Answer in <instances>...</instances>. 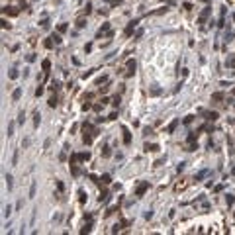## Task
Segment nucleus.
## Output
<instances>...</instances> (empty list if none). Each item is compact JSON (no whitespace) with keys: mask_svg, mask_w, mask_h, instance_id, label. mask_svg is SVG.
<instances>
[{"mask_svg":"<svg viewBox=\"0 0 235 235\" xmlns=\"http://www.w3.org/2000/svg\"><path fill=\"white\" fill-rule=\"evenodd\" d=\"M92 155H90V151H82V153H73L71 159H69V165H77V163H86L90 161Z\"/></svg>","mask_w":235,"mask_h":235,"instance_id":"1","label":"nucleus"},{"mask_svg":"<svg viewBox=\"0 0 235 235\" xmlns=\"http://www.w3.org/2000/svg\"><path fill=\"white\" fill-rule=\"evenodd\" d=\"M149 186H151V184H149V180H141V182L137 184V188H135V196H137V198H141V196L149 190Z\"/></svg>","mask_w":235,"mask_h":235,"instance_id":"2","label":"nucleus"},{"mask_svg":"<svg viewBox=\"0 0 235 235\" xmlns=\"http://www.w3.org/2000/svg\"><path fill=\"white\" fill-rule=\"evenodd\" d=\"M135 69H137V63H135V59H129L127 61V71H125V78H131L135 75Z\"/></svg>","mask_w":235,"mask_h":235,"instance_id":"3","label":"nucleus"},{"mask_svg":"<svg viewBox=\"0 0 235 235\" xmlns=\"http://www.w3.org/2000/svg\"><path fill=\"white\" fill-rule=\"evenodd\" d=\"M122 133H123V145H131V133H129L127 125H122Z\"/></svg>","mask_w":235,"mask_h":235,"instance_id":"4","label":"nucleus"},{"mask_svg":"<svg viewBox=\"0 0 235 235\" xmlns=\"http://www.w3.org/2000/svg\"><path fill=\"white\" fill-rule=\"evenodd\" d=\"M200 114H204V116H206V120H208V122H215V120L220 118V114H217V112H208V110H200Z\"/></svg>","mask_w":235,"mask_h":235,"instance_id":"5","label":"nucleus"},{"mask_svg":"<svg viewBox=\"0 0 235 235\" xmlns=\"http://www.w3.org/2000/svg\"><path fill=\"white\" fill-rule=\"evenodd\" d=\"M137 24H139V20H131V22H129L127 26H125V32H123V34H125L127 37H129V35L133 34V30H135V26H137Z\"/></svg>","mask_w":235,"mask_h":235,"instance_id":"6","label":"nucleus"},{"mask_svg":"<svg viewBox=\"0 0 235 235\" xmlns=\"http://www.w3.org/2000/svg\"><path fill=\"white\" fill-rule=\"evenodd\" d=\"M108 32H110V24H108V22H106V24H102V28L98 30V32H96V39H100L102 35H106Z\"/></svg>","mask_w":235,"mask_h":235,"instance_id":"7","label":"nucleus"},{"mask_svg":"<svg viewBox=\"0 0 235 235\" xmlns=\"http://www.w3.org/2000/svg\"><path fill=\"white\" fill-rule=\"evenodd\" d=\"M196 139H198V133H196V131L188 133V137H186V143H188V147H192V145H198V143H196Z\"/></svg>","mask_w":235,"mask_h":235,"instance_id":"8","label":"nucleus"},{"mask_svg":"<svg viewBox=\"0 0 235 235\" xmlns=\"http://www.w3.org/2000/svg\"><path fill=\"white\" fill-rule=\"evenodd\" d=\"M143 151L145 153H155V151H159V145L157 143H145L143 145Z\"/></svg>","mask_w":235,"mask_h":235,"instance_id":"9","label":"nucleus"},{"mask_svg":"<svg viewBox=\"0 0 235 235\" xmlns=\"http://www.w3.org/2000/svg\"><path fill=\"white\" fill-rule=\"evenodd\" d=\"M210 14H212V8H204V12H202L200 18H198V24H204V22H206V18H208Z\"/></svg>","mask_w":235,"mask_h":235,"instance_id":"10","label":"nucleus"},{"mask_svg":"<svg viewBox=\"0 0 235 235\" xmlns=\"http://www.w3.org/2000/svg\"><path fill=\"white\" fill-rule=\"evenodd\" d=\"M92 227H94V222H92V220L84 222V227L80 229V233H90V231H92Z\"/></svg>","mask_w":235,"mask_h":235,"instance_id":"11","label":"nucleus"},{"mask_svg":"<svg viewBox=\"0 0 235 235\" xmlns=\"http://www.w3.org/2000/svg\"><path fill=\"white\" fill-rule=\"evenodd\" d=\"M178 123H180V120H172V122L168 123V127H167V133H174V129L178 127Z\"/></svg>","mask_w":235,"mask_h":235,"instance_id":"12","label":"nucleus"},{"mask_svg":"<svg viewBox=\"0 0 235 235\" xmlns=\"http://www.w3.org/2000/svg\"><path fill=\"white\" fill-rule=\"evenodd\" d=\"M222 100H225L224 92H213L212 94V102H222Z\"/></svg>","mask_w":235,"mask_h":235,"instance_id":"13","label":"nucleus"},{"mask_svg":"<svg viewBox=\"0 0 235 235\" xmlns=\"http://www.w3.org/2000/svg\"><path fill=\"white\" fill-rule=\"evenodd\" d=\"M39 123H41V114L35 110V112H34V127H35V129L39 127Z\"/></svg>","mask_w":235,"mask_h":235,"instance_id":"14","label":"nucleus"},{"mask_svg":"<svg viewBox=\"0 0 235 235\" xmlns=\"http://www.w3.org/2000/svg\"><path fill=\"white\" fill-rule=\"evenodd\" d=\"M20 98H22V88H16L14 92H12V100H14V102H18Z\"/></svg>","mask_w":235,"mask_h":235,"instance_id":"15","label":"nucleus"},{"mask_svg":"<svg viewBox=\"0 0 235 235\" xmlns=\"http://www.w3.org/2000/svg\"><path fill=\"white\" fill-rule=\"evenodd\" d=\"M51 39L55 41V45H61V43H63V37H61V34H59V32H57V34H51Z\"/></svg>","mask_w":235,"mask_h":235,"instance_id":"16","label":"nucleus"},{"mask_svg":"<svg viewBox=\"0 0 235 235\" xmlns=\"http://www.w3.org/2000/svg\"><path fill=\"white\" fill-rule=\"evenodd\" d=\"M225 67L227 69H235V57H227V59H225Z\"/></svg>","mask_w":235,"mask_h":235,"instance_id":"17","label":"nucleus"},{"mask_svg":"<svg viewBox=\"0 0 235 235\" xmlns=\"http://www.w3.org/2000/svg\"><path fill=\"white\" fill-rule=\"evenodd\" d=\"M47 104H49V108H57V104H59V102H57V94H53V96L47 100Z\"/></svg>","mask_w":235,"mask_h":235,"instance_id":"18","label":"nucleus"},{"mask_svg":"<svg viewBox=\"0 0 235 235\" xmlns=\"http://www.w3.org/2000/svg\"><path fill=\"white\" fill-rule=\"evenodd\" d=\"M67 30H69V24L67 22H63V24H59V26H57V32H59V34H65Z\"/></svg>","mask_w":235,"mask_h":235,"instance_id":"19","label":"nucleus"},{"mask_svg":"<svg viewBox=\"0 0 235 235\" xmlns=\"http://www.w3.org/2000/svg\"><path fill=\"white\" fill-rule=\"evenodd\" d=\"M43 45H45V49H53V45H55V41L51 39V35H49V37H47V39L43 41Z\"/></svg>","mask_w":235,"mask_h":235,"instance_id":"20","label":"nucleus"},{"mask_svg":"<svg viewBox=\"0 0 235 235\" xmlns=\"http://www.w3.org/2000/svg\"><path fill=\"white\" fill-rule=\"evenodd\" d=\"M225 204H227V206H233L235 204V196L233 194H225Z\"/></svg>","mask_w":235,"mask_h":235,"instance_id":"21","label":"nucleus"},{"mask_svg":"<svg viewBox=\"0 0 235 235\" xmlns=\"http://www.w3.org/2000/svg\"><path fill=\"white\" fill-rule=\"evenodd\" d=\"M4 178H6V186H8V190H12V186H14V178H12V174H6Z\"/></svg>","mask_w":235,"mask_h":235,"instance_id":"22","label":"nucleus"},{"mask_svg":"<svg viewBox=\"0 0 235 235\" xmlns=\"http://www.w3.org/2000/svg\"><path fill=\"white\" fill-rule=\"evenodd\" d=\"M14 127H16V123H14V122L8 123V127H6V133H8V137H12V135H14Z\"/></svg>","mask_w":235,"mask_h":235,"instance_id":"23","label":"nucleus"},{"mask_svg":"<svg viewBox=\"0 0 235 235\" xmlns=\"http://www.w3.org/2000/svg\"><path fill=\"white\" fill-rule=\"evenodd\" d=\"M24 122H26V112H24V110H20V112H18V123H20V125H24Z\"/></svg>","mask_w":235,"mask_h":235,"instance_id":"24","label":"nucleus"},{"mask_svg":"<svg viewBox=\"0 0 235 235\" xmlns=\"http://www.w3.org/2000/svg\"><path fill=\"white\" fill-rule=\"evenodd\" d=\"M224 37H225V41L229 43V41H233V37H235V35H233V32H231V30H227V32L224 34Z\"/></svg>","mask_w":235,"mask_h":235,"instance_id":"25","label":"nucleus"},{"mask_svg":"<svg viewBox=\"0 0 235 235\" xmlns=\"http://www.w3.org/2000/svg\"><path fill=\"white\" fill-rule=\"evenodd\" d=\"M20 77V73H18V71H16V69H12L10 73H8V78H10V80H16V78Z\"/></svg>","mask_w":235,"mask_h":235,"instance_id":"26","label":"nucleus"},{"mask_svg":"<svg viewBox=\"0 0 235 235\" xmlns=\"http://www.w3.org/2000/svg\"><path fill=\"white\" fill-rule=\"evenodd\" d=\"M112 155V151H110V145H104L102 147V157H110Z\"/></svg>","mask_w":235,"mask_h":235,"instance_id":"27","label":"nucleus"},{"mask_svg":"<svg viewBox=\"0 0 235 235\" xmlns=\"http://www.w3.org/2000/svg\"><path fill=\"white\" fill-rule=\"evenodd\" d=\"M100 180H102V184H110V182H112V176H110V174H102Z\"/></svg>","mask_w":235,"mask_h":235,"instance_id":"28","label":"nucleus"},{"mask_svg":"<svg viewBox=\"0 0 235 235\" xmlns=\"http://www.w3.org/2000/svg\"><path fill=\"white\" fill-rule=\"evenodd\" d=\"M41 67H43L45 73H49V69H51V61H49V59H45L43 63H41Z\"/></svg>","mask_w":235,"mask_h":235,"instance_id":"29","label":"nucleus"},{"mask_svg":"<svg viewBox=\"0 0 235 235\" xmlns=\"http://www.w3.org/2000/svg\"><path fill=\"white\" fill-rule=\"evenodd\" d=\"M49 88H51V90H59V88H61V82L53 78V80H51V86H49Z\"/></svg>","mask_w":235,"mask_h":235,"instance_id":"30","label":"nucleus"},{"mask_svg":"<svg viewBox=\"0 0 235 235\" xmlns=\"http://www.w3.org/2000/svg\"><path fill=\"white\" fill-rule=\"evenodd\" d=\"M4 14H10V16H16V14H18V10H14L12 6H6V8H4Z\"/></svg>","mask_w":235,"mask_h":235,"instance_id":"31","label":"nucleus"},{"mask_svg":"<svg viewBox=\"0 0 235 235\" xmlns=\"http://www.w3.org/2000/svg\"><path fill=\"white\" fill-rule=\"evenodd\" d=\"M120 100H122V96H120V94H116V96H114V100H112L114 108H118V106H120Z\"/></svg>","mask_w":235,"mask_h":235,"instance_id":"32","label":"nucleus"},{"mask_svg":"<svg viewBox=\"0 0 235 235\" xmlns=\"http://www.w3.org/2000/svg\"><path fill=\"white\" fill-rule=\"evenodd\" d=\"M12 215V206L8 204V206H4V217H10Z\"/></svg>","mask_w":235,"mask_h":235,"instance_id":"33","label":"nucleus"},{"mask_svg":"<svg viewBox=\"0 0 235 235\" xmlns=\"http://www.w3.org/2000/svg\"><path fill=\"white\" fill-rule=\"evenodd\" d=\"M35 190H37V184L32 182V186H30V198H34V196H35Z\"/></svg>","mask_w":235,"mask_h":235,"instance_id":"34","label":"nucleus"},{"mask_svg":"<svg viewBox=\"0 0 235 235\" xmlns=\"http://www.w3.org/2000/svg\"><path fill=\"white\" fill-rule=\"evenodd\" d=\"M55 186H57V190H59V192L65 190V184H63V180H55Z\"/></svg>","mask_w":235,"mask_h":235,"instance_id":"35","label":"nucleus"},{"mask_svg":"<svg viewBox=\"0 0 235 235\" xmlns=\"http://www.w3.org/2000/svg\"><path fill=\"white\" fill-rule=\"evenodd\" d=\"M45 92V88H43V84H39V86H37V88H35V96H37V98H39V96H41V94H43Z\"/></svg>","mask_w":235,"mask_h":235,"instance_id":"36","label":"nucleus"},{"mask_svg":"<svg viewBox=\"0 0 235 235\" xmlns=\"http://www.w3.org/2000/svg\"><path fill=\"white\" fill-rule=\"evenodd\" d=\"M82 14H84V16H88V14H92V4H86V8H84V10H82Z\"/></svg>","mask_w":235,"mask_h":235,"instance_id":"37","label":"nucleus"},{"mask_svg":"<svg viewBox=\"0 0 235 235\" xmlns=\"http://www.w3.org/2000/svg\"><path fill=\"white\" fill-rule=\"evenodd\" d=\"M78 194H80V204H84V202L88 200V196L84 194V190H78Z\"/></svg>","mask_w":235,"mask_h":235,"instance_id":"38","label":"nucleus"},{"mask_svg":"<svg viewBox=\"0 0 235 235\" xmlns=\"http://www.w3.org/2000/svg\"><path fill=\"white\" fill-rule=\"evenodd\" d=\"M71 172H73V176H78L80 174V170L77 168V165H71Z\"/></svg>","mask_w":235,"mask_h":235,"instance_id":"39","label":"nucleus"},{"mask_svg":"<svg viewBox=\"0 0 235 235\" xmlns=\"http://www.w3.org/2000/svg\"><path fill=\"white\" fill-rule=\"evenodd\" d=\"M84 26H86V20H84V18H80V20L77 22V28H78V30H82Z\"/></svg>","mask_w":235,"mask_h":235,"instance_id":"40","label":"nucleus"},{"mask_svg":"<svg viewBox=\"0 0 235 235\" xmlns=\"http://www.w3.org/2000/svg\"><path fill=\"white\" fill-rule=\"evenodd\" d=\"M30 143H32V141H30V137H26V139L22 141V147H24V149H28V147H30Z\"/></svg>","mask_w":235,"mask_h":235,"instance_id":"41","label":"nucleus"},{"mask_svg":"<svg viewBox=\"0 0 235 235\" xmlns=\"http://www.w3.org/2000/svg\"><path fill=\"white\" fill-rule=\"evenodd\" d=\"M151 133H153V127H149V125L143 127V135H151Z\"/></svg>","mask_w":235,"mask_h":235,"instance_id":"42","label":"nucleus"},{"mask_svg":"<svg viewBox=\"0 0 235 235\" xmlns=\"http://www.w3.org/2000/svg\"><path fill=\"white\" fill-rule=\"evenodd\" d=\"M206 174H208V170H202V172H198V174H196V180H200V178H204V176H206Z\"/></svg>","mask_w":235,"mask_h":235,"instance_id":"43","label":"nucleus"},{"mask_svg":"<svg viewBox=\"0 0 235 235\" xmlns=\"http://www.w3.org/2000/svg\"><path fill=\"white\" fill-rule=\"evenodd\" d=\"M143 217H145V220H151V217H153V212H151V210H147V212L143 213Z\"/></svg>","mask_w":235,"mask_h":235,"instance_id":"44","label":"nucleus"},{"mask_svg":"<svg viewBox=\"0 0 235 235\" xmlns=\"http://www.w3.org/2000/svg\"><path fill=\"white\" fill-rule=\"evenodd\" d=\"M39 26H41V28H49V20H47V18H45V20H41V22H39Z\"/></svg>","mask_w":235,"mask_h":235,"instance_id":"45","label":"nucleus"},{"mask_svg":"<svg viewBox=\"0 0 235 235\" xmlns=\"http://www.w3.org/2000/svg\"><path fill=\"white\" fill-rule=\"evenodd\" d=\"M90 108H92V104H88V102L82 104V112H86V110H90Z\"/></svg>","mask_w":235,"mask_h":235,"instance_id":"46","label":"nucleus"},{"mask_svg":"<svg viewBox=\"0 0 235 235\" xmlns=\"http://www.w3.org/2000/svg\"><path fill=\"white\" fill-rule=\"evenodd\" d=\"M92 108H94V110H96V112H100L102 108H104V104H102V102H100V104H94V106H92Z\"/></svg>","mask_w":235,"mask_h":235,"instance_id":"47","label":"nucleus"},{"mask_svg":"<svg viewBox=\"0 0 235 235\" xmlns=\"http://www.w3.org/2000/svg\"><path fill=\"white\" fill-rule=\"evenodd\" d=\"M92 51V43H86L84 45V53H90Z\"/></svg>","mask_w":235,"mask_h":235,"instance_id":"48","label":"nucleus"},{"mask_svg":"<svg viewBox=\"0 0 235 235\" xmlns=\"http://www.w3.org/2000/svg\"><path fill=\"white\" fill-rule=\"evenodd\" d=\"M2 28H4V30H10L12 26H10V24H8V22H6V20H2Z\"/></svg>","mask_w":235,"mask_h":235,"instance_id":"49","label":"nucleus"},{"mask_svg":"<svg viewBox=\"0 0 235 235\" xmlns=\"http://www.w3.org/2000/svg\"><path fill=\"white\" fill-rule=\"evenodd\" d=\"M92 217H94V213L90 212V213H84V222H88V220H92Z\"/></svg>","mask_w":235,"mask_h":235,"instance_id":"50","label":"nucleus"},{"mask_svg":"<svg viewBox=\"0 0 235 235\" xmlns=\"http://www.w3.org/2000/svg\"><path fill=\"white\" fill-rule=\"evenodd\" d=\"M22 75H24V78H28V77H30V67H26V69H24V73H22Z\"/></svg>","mask_w":235,"mask_h":235,"instance_id":"51","label":"nucleus"},{"mask_svg":"<svg viewBox=\"0 0 235 235\" xmlns=\"http://www.w3.org/2000/svg\"><path fill=\"white\" fill-rule=\"evenodd\" d=\"M108 120H118V112H112L110 116H108Z\"/></svg>","mask_w":235,"mask_h":235,"instance_id":"52","label":"nucleus"},{"mask_svg":"<svg viewBox=\"0 0 235 235\" xmlns=\"http://www.w3.org/2000/svg\"><path fill=\"white\" fill-rule=\"evenodd\" d=\"M192 120H194V116H186V118H184V122H182V123H190Z\"/></svg>","mask_w":235,"mask_h":235,"instance_id":"53","label":"nucleus"},{"mask_svg":"<svg viewBox=\"0 0 235 235\" xmlns=\"http://www.w3.org/2000/svg\"><path fill=\"white\" fill-rule=\"evenodd\" d=\"M35 61V53H32V55H28V63H34Z\"/></svg>","mask_w":235,"mask_h":235,"instance_id":"54","label":"nucleus"},{"mask_svg":"<svg viewBox=\"0 0 235 235\" xmlns=\"http://www.w3.org/2000/svg\"><path fill=\"white\" fill-rule=\"evenodd\" d=\"M184 165H186V163H180L178 167H176V170H178V172H182V170H184Z\"/></svg>","mask_w":235,"mask_h":235,"instance_id":"55","label":"nucleus"},{"mask_svg":"<svg viewBox=\"0 0 235 235\" xmlns=\"http://www.w3.org/2000/svg\"><path fill=\"white\" fill-rule=\"evenodd\" d=\"M100 102H102V104H104V106H106V104H108V102H110V98H108V96H104V98H102Z\"/></svg>","mask_w":235,"mask_h":235,"instance_id":"56","label":"nucleus"},{"mask_svg":"<svg viewBox=\"0 0 235 235\" xmlns=\"http://www.w3.org/2000/svg\"><path fill=\"white\" fill-rule=\"evenodd\" d=\"M49 145H51V139H45V143H43V149H47Z\"/></svg>","mask_w":235,"mask_h":235,"instance_id":"57","label":"nucleus"},{"mask_svg":"<svg viewBox=\"0 0 235 235\" xmlns=\"http://www.w3.org/2000/svg\"><path fill=\"white\" fill-rule=\"evenodd\" d=\"M231 174H235V167H233V170H231Z\"/></svg>","mask_w":235,"mask_h":235,"instance_id":"58","label":"nucleus"},{"mask_svg":"<svg viewBox=\"0 0 235 235\" xmlns=\"http://www.w3.org/2000/svg\"><path fill=\"white\" fill-rule=\"evenodd\" d=\"M106 2H114V0H106ZM114 4H116V2H114Z\"/></svg>","mask_w":235,"mask_h":235,"instance_id":"59","label":"nucleus"}]
</instances>
